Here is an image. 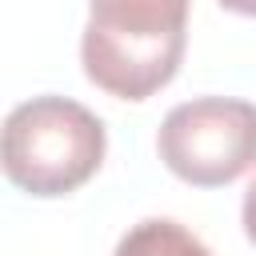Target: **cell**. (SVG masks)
I'll return each instance as SVG.
<instances>
[{"instance_id":"obj_6","label":"cell","mask_w":256,"mask_h":256,"mask_svg":"<svg viewBox=\"0 0 256 256\" xmlns=\"http://www.w3.org/2000/svg\"><path fill=\"white\" fill-rule=\"evenodd\" d=\"M220 8L240 12V16H256V0H220Z\"/></svg>"},{"instance_id":"obj_4","label":"cell","mask_w":256,"mask_h":256,"mask_svg":"<svg viewBox=\"0 0 256 256\" xmlns=\"http://www.w3.org/2000/svg\"><path fill=\"white\" fill-rule=\"evenodd\" d=\"M112 256H212V252H208V244H204L196 232H188L180 220L148 216V220L132 224V228L120 236V244H116Z\"/></svg>"},{"instance_id":"obj_3","label":"cell","mask_w":256,"mask_h":256,"mask_svg":"<svg viewBox=\"0 0 256 256\" xmlns=\"http://www.w3.org/2000/svg\"><path fill=\"white\" fill-rule=\"evenodd\" d=\"M156 152L184 184L224 188L256 168V104L232 96L184 100L160 120Z\"/></svg>"},{"instance_id":"obj_2","label":"cell","mask_w":256,"mask_h":256,"mask_svg":"<svg viewBox=\"0 0 256 256\" xmlns=\"http://www.w3.org/2000/svg\"><path fill=\"white\" fill-rule=\"evenodd\" d=\"M104 120L68 96H32L0 124V168L28 196H68L104 164Z\"/></svg>"},{"instance_id":"obj_5","label":"cell","mask_w":256,"mask_h":256,"mask_svg":"<svg viewBox=\"0 0 256 256\" xmlns=\"http://www.w3.org/2000/svg\"><path fill=\"white\" fill-rule=\"evenodd\" d=\"M240 216H244V232H248V240L256 244V180H252L248 192H244V208H240Z\"/></svg>"},{"instance_id":"obj_1","label":"cell","mask_w":256,"mask_h":256,"mask_svg":"<svg viewBox=\"0 0 256 256\" xmlns=\"http://www.w3.org/2000/svg\"><path fill=\"white\" fill-rule=\"evenodd\" d=\"M80 36L84 76L116 100L160 92L188 44V0H88Z\"/></svg>"}]
</instances>
